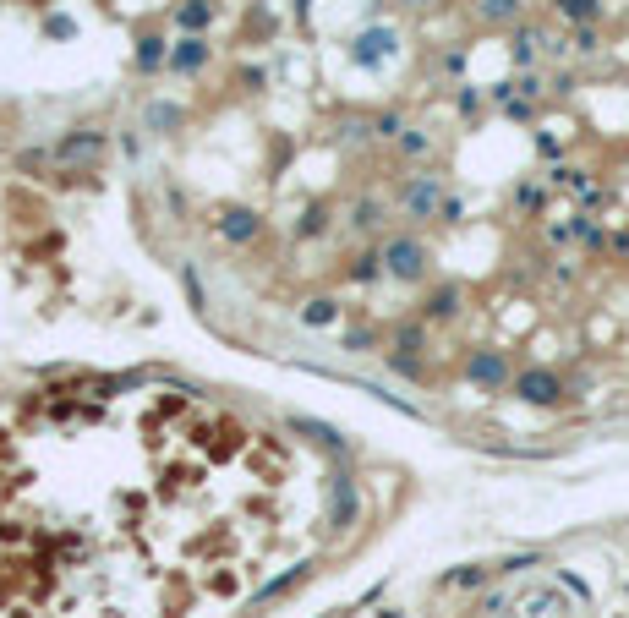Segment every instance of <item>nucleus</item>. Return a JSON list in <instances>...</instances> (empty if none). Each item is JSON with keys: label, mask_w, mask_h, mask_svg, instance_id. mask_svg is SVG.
<instances>
[{"label": "nucleus", "mask_w": 629, "mask_h": 618, "mask_svg": "<svg viewBox=\"0 0 629 618\" xmlns=\"http://www.w3.org/2000/svg\"><path fill=\"white\" fill-rule=\"evenodd\" d=\"M427 268H433V252H427L422 236H389L383 241V274L416 285V279H427Z\"/></svg>", "instance_id": "nucleus-1"}, {"label": "nucleus", "mask_w": 629, "mask_h": 618, "mask_svg": "<svg viewBox=\"0 0 629 618\" xmlns=\"http://www.w3.org/2000/svg\"><path fill=\"white\" fill-rule=\"evenodd\" d=\"M509 389H515V400H526V405H558L564 400V378H558L553 367H526V372H515V383H509Z\"/></svg>", "instance_id": "nucleus-2"}, {"label": "nucleus", "mask_w": 629, "mask_h": 618, "mask_svg": "<svg viewBox=\"0 0 629 618\" xmlns=\"http://www.w3.org/2000/svg\"><path fill=\"white\" fill-rule=\"evenodd\" d=\"M444 203H449L444 176H427V170H422V176H411V186H405V197H400V208L411 219H438V214H444Z\"/></svg>", "instance_id": "nucleus-3"}, {"label": "nucleus", "mask_w": 629, "mask_h": 618, "mask_svg": "<svg viewBox=\"0 0 629 618\" xmlns=\"http://www.w3.org/2000/svg\"><path fill=\"white\" fill-rule=\"evenodd\" d=\"M465 378H471L476 389H509V383H515V367H509L504 351H471Z\"/></svg>", "instance_id": "nucleus-4"}, {"label": "nucleus", "mask_w": 629, "mask_h": 618, "mask_svg": "<svg viewBox=\"0 0 629 618\" xmlns=\"http://www.w3.org/2000/svg\"><path fill=\"white\" fill-rule=\"evenodd\" d=\"M509 55H515V72H537V61L547 55V33H542V28H531V22H515Z\"/></svg>", "instance_id": "nucleus-5"}, {"label": "nucleus", "mask_w": 629, "mask_h": 618, "mask_svg": "<svg viewBox=\"0 0 629 618\" xmlns=\"http://www.w3.org/2000/svg\"><path fill=\"white\" fill-rule=\"evenodd\" d=\"M394 50H400L394 28H367V33H361V39L351 44V61H356V66H378V61H389Z\"/></svg>", "instance_id": "nucleus-6"}, {"label": "nucleus", "mask_w": 629, "mask_h": 618, "mask_svg": "<svg viewBox=\"0 0 629 618\" xmlns=\"http://www.w3.org/2000/svg\"><path fill=\"white\" fill-rule=\"evenodd\" d=\"M219 236L236 241V247H247V241H258V236H263V219L252 214V208H230V214L219 219Z\"/></svg>", "instance_id": "nucleus-7"}, {"label": "nucleus", "mask_w": 629, "mask_h": 618, "mask_svg": "<svg viewBox=\"0 0 629 618\" xmlns=\"http://www.w3.org/2000/svg\"><path fill=\"white\" fill-rule=\"evenodd\" d=\"M471 11L487 28H515V22L526 17V0H471Z\"/></svg>", "instance_id": "nucleus-8"}, {"label": "nucleus", "mask_w": 629, "mask_h": 618, "mask_svg": "<svg viewBox=\"0 0 629 618\" xmlns=\"http://www.w3.org/2000/svg\"><path fill=\"white\" fill-rule=\"evenodd\" d=\"M208 66V39H197V33H186V39L170 50V72H181V77H192V72H203Z\"/></svg>", "instance_id": "nucleus-9"}, {"label": "nucleus", "mask_w": 629, "mask_h": 618, "mask_svg": "<svg viewBox=\"0 0 629 618\" xmlns=\"http://www.w3.org/2000/svg\"><path fill=\"white\" fill-rule=\"evenodd\" d=\"M460 285H438L433 296L422 301V323H449V318H460Z\"/></svg>", "instance_id": "nucleus-10"}, {"label": "nucleus", "mask_w": 629, "mask_h": 618, "mask_svg": "<svg viewBox=\"0 0 629 618\" xmlns=\"http://www.w3.org/2000/svg\"><path fill=\"white\" fill-rule=\"evenodd\" d=\"M99 148H104V137H99V132H77V137H66V143L55 148V154H61L66 165H93V159H99Z\"/></svg>", "instance_id": "nucleus-11"}, {"label": "nucleus", "mask_w": 629, "mask_h": 618, "mask_svg": "<svg viewBox=\"0 0 629 618\" xmlns=\"http://www.w3.org/2000/svg\"><path fill=\"white\" fill-rule=\"evenodd\" d=\"M553 11L569 22V28H586V22H602V0H553Z\"/></svg>", "instance_id": "nucleus-12"}, {"label": "nucleus", "mask_w": 629, "mask_h": 618, "mask_svg": "<svg viewBox=\"0 0 629 618\" xmlns=\"http://www.w3.org/2000/svg\"><path fill=\"white\" fill-rule=\"evenodd\" d=\"M301 323H307V329H329V323H340V301L312 296L307 307H301Z\"/></svg>", "instance_id": "nucleus-13"}, {"label": "nucleus", "mask_w": 629, "mask_h": 618, "mask_svg": "<svg viewBox=\"0 0 629 618\" xmlns=\"http://www.w3.org/2000/svg\"><path fill=\"white\" fill-rule=\"evenodd\" d=\"M176 22H181L186 33H203L208 22H214V0H186V6L176 11Z\"/></svg>", "instance_id": "nucleus-14"}, {"label": "nucleus", "mask_w": 629, "mask_h": 618, "mask_svg": "<svg viewBox=\"0 0 629 618\" xmlns=\"http://www.w3.org/2000/svg\"><path fill=\"white\" fill-rule=\"evenodd\" d=\"M356 520V482L340 476V493H334V526H351Z\"/></svg>", "instance_id": "nucleus-15"}, {"label": "nucleus", "mask_w": 629, "mask_h": 618, "mask_svg": "<svg viewBox=\"0 0 629 618\" xmlns=\"http://www.w3.org/2000/svg\"><path fill=\"white\" fill-rule=\"evenodd\" d=\"M394 351H400V356H416V351H427V323H405V329L394 334Z\"/></svg>", "instance_id": "nucleus-16"}, {"label": "nucleus", "mask_w": 629, "mask_h": 618, "mask_svg": "<svg viewBox=\"0 0 629 618\" xmlns=\"http://www.w3.org/2000/svg\"><path fill=\"white\" fill-rule=\"evenodd\" d=\"M569 50H575V55H597V50H602L597 22H586V28H569Z\"/></svg>", "instance_id": "nucleus-17"}, {"label": "nucleus", "mask_w": 629, "mask_h": 618, "mask_svg": "<svg viewBox=\"0 0 629 618\" xmlns=\"http://www.w3.org/2000/svg\"><path fill=\"white\" fill-rule=\"evenodd\" d=\"M137 66H143V72H154V66H170L165 39H154V33H148V39H143V50H137Z\"/></svg>", "instance_id": "nucleus-18"}, {"label": "nucleus", "mask_w": 629, "mask_h": 618, "mask_svg": "<svg viewBox=\"0 0 629 618\" xmlns=\"http://www.w3.org/2000/svg\"><path fill=\"white\" fill-rule=\"evenodd\" d=\"M378 274H383V252H361V258L351 263V279H356V285H372Z\"/></svg>", "instance_id": "nucleus-19"}, {"label": "nucleus", "mask_w": 629, "mask_h": 618, "mask_svg": "<svg viewBox=\"0 0 629 618\" xmlns=\"http://www.w3.org/2000/svg\"><path fill=\"white\" fill-rule=\"evenodd\" d=\"M400 154H405V159L433 154V137H427V132H411V126H405V132H400Z\"/></svg>", "instance_id": "nucleus-20"}, {"label": "nucleus", "mask_w": 629, "mask_h": 618, "mask_svg": "<svg viewBox=\"0 0 629 618\" xmlns=\"http://www.w3.org/2000/svg\"><path fill=\"white\" fill-rule=\"evenodd\" d=\"M449 586H454V591H476V586H487V569H482V564L454 569V575H449Z\"/></svg>", "instance_id": "nucleus-21"}, {"label": "nucleus", "mask_w": 629, "mask_h": 618, "mask_svg": "<svg viewBox=\"0 0 629 618\" xmlns=\"http://www.w3.org/2000/svg\"><path fill=\"white\" fill-rule=\"evenodd\" d=\"M148 126H154V132L159 126H181V110L176 104H148Z\"/></svg>", "instance_id": "nucleus-22"}, {"label": "nucleus", "mask_w": 629, "mask_h": 618, "mask_svg": "<svg viewBox=\"0 0 629 618\" xmlns=\"http://www.w3.org/2000/svg\"><path fill=\"white\" fill-rule=\"evenodd\" d=\"M372 132H378V137H400L405 132V115L400 110H383L378 121H372Z\"/></svg>", "instance_id": "nucleus-23"}, {"label": "nucleus", "mask_w": 629, "mask_h": 618, "mask_svg": "<svg viewBox=\"0 0 629 618\" xmlns=\"http://www.w3.org/2000/svg\"><path fill=\"white\" fill-rule=\"evenodd\" d=\"M515 203H520V208H542V186H520Z\"/></svg>", "instance_id": "nucleus-24"}, {"label": "nucleus", "mask_w": 629, "mask_h": 618, "mask_svg": "<svg viewBox=\"0 0 629 618\" xmlns=\"http://www.w3.org/2000/svg\"><path fill=\"white\" fill-rule=\"evenodd\" d=\"M356 225H361V230L378 225V203H361V208H356Z\"/></svg>", "instance_id": "nucleus-25"}, {"label": "nucleus", "mask_w": 629, "mask_h": 618, "mask_svg": "<svg viewBox=\"0 0 629 618\" xmlns=\"http://www.w3.org/2000/svg\"><path fill=\"white\" fill-rule=\"evenodd\" d=\"M460 110L476 115V110H482V93H476V88H460Z\"/></svg>", "instance_id": "nucleus-26"}, {"label": "nucleus", "mask_w": 629, "mask_h": 618, "mask_svg": "<svg viewBox=\"0 0 629 618\" xmlns=\"http://www.w3.org/2000/svg\"><path fill=\"white\" fill-rule=\"evenodd\" d=\"M345 345H351V351H367V345H372V329H351V334H345Z\"/></svg>", "instance_id": "nucleus-27"}, {"label": "nucleus", "mask_w": 629, "mask_h": 618, "mask_svg": "<svg viewBox=\"0 0 629 618\" xmlns=\"http://www.w3.org/2000/svg\"><path fill=\"white\" fill-rule=\"evenodd\" d=\"M400 6H433V0H400Z\"/></svg>", "instance_id": "nucleus-28"}]
</instances>
